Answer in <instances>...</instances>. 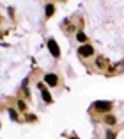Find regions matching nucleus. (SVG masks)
I'll return each mask as SVG.
<instances>
[{"label": "nucleus", "instance_id": "nucleus-1", "mask_svg": "<svg viewBox=\"0 0 124 139\" xmlns=\"http://www.w3.org/2000/svg\"><path fill=\"white\" fill-rule=\"evenodd\" d=\"M94 109H96L98 112H108V111L112 109V102H108V100H98V102L94 104Z\"/></svg>", "mask_w": 124, "mask_h": 139}, {"label": "nucleus", "instance_id": "nucleus-2", "mask_svg": "<svg viewBox=\"0 0 124 139\" xmlns=\"http://www.w3.org/2000/svg\"><path fill=\"white\" fill-rule=\"evenodd\" d=\"M48 50H50V54L53 57H60V48L55 43V39H48Z\"/></svg>", "mask_w": 124, "mask_h": 139}, {"label": "nucleus", "instance_id": "nucleus-3", "mask_svg": "<svg viewBox=\"0 0 124 139\" xmlns=\"http://www.w3.org/2000/svg\"><path fill=\"white\" fill-rule=\"evenodd\" d=\"M78 54H80L82 57H90V55L94 54V48H92L90 45H82L80 50H78Z\"/></svg>", "mask_w": 124, "mask_h": 139}, {"label": "nucleus", "instance_id": "nucleus-4", "mask_svg": "<svg viewBox=\"0 0 124 139\" xmlns=\"http://www.w3.org/2000/svg\"><path fill=\"white\" fill-rule=\"evenodd\" d=\"M37 87H39V91H41V95H43V100H44L46 104H50V102H51V95L48 93V89H46V86L39 82V86H37Z\"/></svg>", "mask_w": 124, "mask_h": 139}, {"label": "nucleus", "instance_id": "nucleus-5", "mask_svg": "<svg viewBox=\"0 0 124 139\" xmlns=\"http://www.w3.org/2000/svg\"><path fill=\"white\" fill-rule=\"evenodd\" d=\"M44 82H46V86H57L59 84V77L53 75V73H48V75H44Z\"/></svg>", "mask_w": 124, "mask_h": 139}, {"label": "nucleus", "instance_id": "nucleus-6", "mask_svg": "<svg viewBox=\"0 0 124 139\" xmlns=\"http://www.w3.org/2000/svg\"><path fill=\"white\" fill-rule=\"evenodd\" d=\"M96 66H98L99 70H103V68L108 66V61H106L105 57H98V59H96Z\"/></svg>", "mask_w": 124, "mask_h": 139}, {"label": "nucleus", "instance_id": "nucleus-7", "mask_svg": "<svg viewBox=\"0 0 124 139\" xmlns=\"http://www.w3.org/2000/svg\"><path fill=\"white\" fill-rule=\"evenodd\" d=\"M115 121H117V120H115V116H112V114H108V116L105 118V123H106V125H115Z\"/></svg>", "mask_w": 124, "mask_h": 139}, {"label": "nucleus", "instance_id": "nucleus-8", "mask_svg": "<svg viewBox=\"0 0 124 139\" xmlns=\"http://www.w3.org/2000/svg\"><path fill=\"white\" fill-rule=\"evenodd\" d=\"M53 11H55V5H53V4H48V5H46V16L50 18V16L53 14Z\"/></svg>", "mask_w": 124, "mask_h": 139}, {"label": "nucleus", "instance_id": "nucleus-9", "mask_svg": "<svg viewBox=\"0 0 124 139\" xmlns=\"http://www.w3.org/2000/svg\"><path fill=\"white\" fill-rule=\"evenodd\" d=\"M76 39H78L80 43H85V41H87V36H85V32H76Z\"/></svg>", "mask_w": 124, "mask_h": 139}, {"label": "nucleus", "instance_id": "nucleus-10", "mask_svg": "<svg viewBox=\"0 0 124 139\" xmlns=\"http://www.w3.org/2000/svg\"><path fill=\"white\" fill-rule=\"evenodd\" d=\"M16 107H18L20 111H27V105H25V102H23V100H20V102L16 104Z\"/></svg>", "mask_w": 124, "mask_h": 139}, {"label": "nucleus", "instance_id": "nucleus-11", "mask_svg": "<svg viewBox=\"0 0 124 139\" xmlns=\"http://www.w3.org/2000/svg\"><path fill=\"white\" fill-rule=\"evenodd\" d=\"M9 114H11V118H12V120H16V118H18L16 111H12V109H9Z\"/></svg>", "mask_w": 124, "mask_h": 139}, {"label": "nucleus", "instance_id": "nucleus-12", "mask_svg": "<svg viewBox=\"0 0 124 139\" xmlns=\"http://www.w3.org/2000/svg\"><path fill=\"white\" fill-rule=\"evenodd\" d=\"M106 139H115V134L108 130V132H106Z\"/></svg>", "mask_w": 124, "mask_h": 139}, {"label": "nucleus", "instance_id": "nucleus-13", "mask_svg": "<svg viewBox=\"0 0 124 139\" xmlns=\"http://www.w3.org/2000/svg\"><path fill=\"white\" fill-rule=\"evenodd\" d=\"M69 139H80V137H69Z\"/></svg>", "mask_w": 124, "mask_h": 139}]
</instances>
